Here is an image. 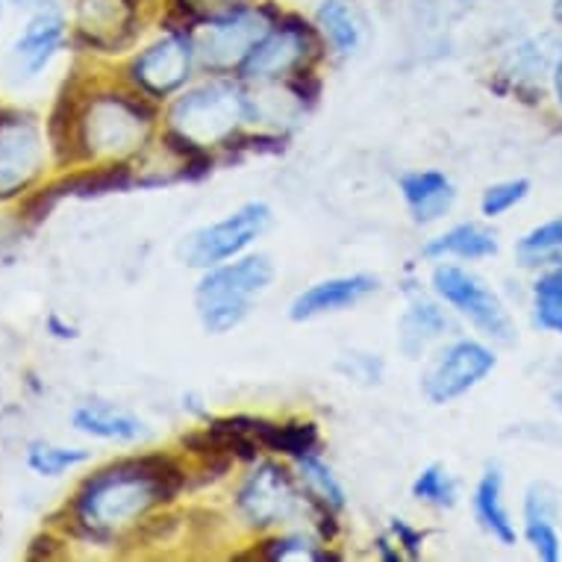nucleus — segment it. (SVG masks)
<instances>
[{"label":"nucleus","mask_w":562,"mask_h":562,"mask_svg":"<svg viewBox=\"0 0 562 562\" xmlns=\"http://www.w3.org/2000/svg\"><path fill=\"white\" fill-rule=\"evenodd\" d=\"M133 183V168L124 162H112V166L94 168V171H83V175L68 177L65 183L54 186L56 194H106L127 189Z\"/></svg>","instance_id":"5701e85b"},{"label":"nucleus","mask_w":562,"mask_h":562,"mask_svg":"<svg viewBox=\"0 0 562 562\" xmlns=\"http://www.w3.org/2000/svg\"><path fill=\"white\" fill-rule=\"evenodd\" d=\"M315 47H318V42H315L313 27L306 21H280L245 56V63L239 65L241 77H248V80H268V77L295 75V71L306 68L310 59L318 56Z\"/></svg>","instance_id":"20e7f679"},{"label":"nucleus","mask_w":562,"mask_h":562,"mask_svg":"<svg viewBox=\"0 0 562 562\" xmlns=\"http://www.w3.org/2000/svg\"><path fill=\"white\" fill-rule=\"evenodd\" d=\"M495 366H498V360L486 345L462 339L445 350L442 357L427 369L422 386L434 404H451L460 395H465L469 389L477 386Z\"/></svg>","instance_id":"423d86ee"},{"label":"nucleus","mask_w":562,"mask_h":562,"mask_svg":"<svg viewBox=\"0 0 562 562\" xmlns=\"http://www.w3.org/2000/svg\"><path fill=\"white\" fill-rule=\"evenodd\" d=\"M401 192H404L409 210H413L415 222L430 224L442 218L453 203V186L451 180L439 171H418V175H406L401 180Z\"/></svg>","instance_id":"2eb2a0df"},{"label":"nucleus","mask_w":562,"mask_h":562,"mask_svg":"<svg viewBox=\"0 0 562 562\" xmlns=\"http://www.w3.org/2000/svg\"><path fill=\"white\" fill-rule=\"evenodd\" d=\"M42 168V136L33 121L0 119V198L27 189Z\"/></svg>","instance_id":"9d476101"},{"label":"nucleus","mask_w":562,"mask_h":562,"mask_svg":"<svg viewBox=\"0 0 562 562\" xmlns=\"http://www.w3.org/2000/svg\"><path fill=\"white\" fill-rule=\"evenodd\" d=\"M186 3H192L198 12H203L206 7H215V10H222V12H231V10H236V7H245L241 0H186Z\"/></svg>","instance_id":"f704fd0d"},{"label":"nucleus","mask_w":562,"mask_h":562,"mask_svg":"<svg viewBox=\"0 0 562 562\" xmlns=\"http://www.w3.org/2000/svg\"><path fill=\"white\" fill-rule=\"evenodd\" d=\"M136 0H86L80 10V27L98 47H121L133 38Z\"/></svg>","instance_id":"4468645a"},{"label":"nucleus","mask_w":562,"mask_h":562,"mask_svg":"<svg viewBox=\"0 0 562 562\" xmlns=\"http://www.w3.org/2000/svg\"><path fill=\"white\" fill-rule=\"evenodd\" d=\"M527 194H530V183L527 180H507V183L488 186L486 194H483V215L498 218V215L509 213L513 206L525 201Z\"/></svg>","instance_id":"c756f323"},{"label":"nucleus","mask_w":562,"mask_h":562,"mask_svg":"<svg viewBox=\"0 0 562 562\" xmlns=\"http://www.w3.org/2000/svg\"><path fill=\"white\" fill-rule=\"evenodd\" d=\"M274 277L268 257H245L233 266L215 268L198 283V313L210 333H227L248 318L250 304L266 292Z\"/></svg>","instance_id":"f03ea898"},{"label":"nucleus","mask_w":562,"mask_h":562,"mask_svg":"<svg viewBox=\"0 0 562 562\" xmlns=\"http://www.w3.org/2000/svg\"><path fill=\"white\" fill-rule=\"evenodd\" d=\"M392 530H395L397 536V544H404L409 557H418V553H422V533H418V530H413V527L406 525V521H401V518H395Z\"/></svg>","instance_id":"473e14b6"},{"label":"nucleus","mask_w":562,"mask_h":562,"mask_svg":"<svg viewBox=\"0 0 562 562\" xmlns=\"http://www.w3.org/2000/svg\"><path fill=\"white\" fill-rule=\"evenodd\" d=\"M445 327H448V322H445V315L434 304H415L404 318V341L401 345H404L406 353H418Z\"/></svg>","instance_id":"a878e982"},{"label":"nucleus","mask_w":562,"mask_h":562,"mask_svg":"<svg viewBox=\"0 0 562 562\" xmlns=\"http://www.w3.org/2000/svg\"><path fill=\"white\" fill-rule=\"evenodd\" d=\"M557 94H560V103H562V54H560V63H557Z\"/></svg>","instance_id":"e433bc0d"},{"label":"nucleus","mask_w":562,"mask_h":562,"mask_svg":"<svg viewBox=\"0 0 562 562\" xmlns=\"http://www.w3.org/2000/svg\"><path fill=\"white\" fill-rule=\"evenodd\" d=\"M553 404H557V409L562 413V383L557 389H553Z\"/></svg>","instance_id":"4c0bfd02"},{"label":"nucleus","mask_w":562,"mask_h":562,"mask_svg":"<svg viewBox=\"0 0 562 562\" xmlns=\"http://www.w3.org/2000/svg\"><path fill=\"white\" fill-rule=\"evenodd\" d=\"M245 112V101L241 94L227 83L203 86L198 92L186 94L183 101H177L175 112H171V121L175 127L186 136H192L198 142V133H201L203 121H210V133L206 138H227L231 130H236V121L241 119Z\"/></svg>","instance_id":"1a4fd4ad"},{"label":"nucleus","mask_w":562,"mask_h":562,"mask_svg":"<svg viewBox=\"0 0 562 562\" xmlns=\"http://www.w3.org/2000/svg\"><path fill=\"white\" fill-rule=\"evenodd\" d=\"M186 486V471L171 457H138L98 471L77 495V521L92 536L130 525L150 507L168 504Z\"/></svg>","instance_id":"f257e3e1"},{"label":"nucleus","mask_w":562,"mask_h":562,"mask_svg":"<svg viewBox=\"0 0 562 562\" xmlns=\"http://www.w3.org/2000/svg\"><path fill=\"white\" fill-rule=\"evenodd\" d=\"M518 262L521 266H548V262H560L562 257V218L536 227L518 241Z\"/></svg>","instance_id":"393cba45"},{"label":"nucleus","mask_w":562,"mask_h":562,"mask_svg":"<svg viewBox=\"0 0 562 562\" xmlns=\"http://www.w3.org/2000/svg\"><path fill=\"white\" fill-rule=\"evenodd\" d=\"M474 509L480 525L495 536L501 544H516V525L504 507V477L498 469H488L474 492Z\"/></svg>","instance_id":"6ab92c4d"},{"label":"nucleus","mask_w":562,"mask_h":562,"mask_svg":"<svg viewBox=\"0 0 562 562\" xmlns=\"http://www.w3.org/2000/svg\"><path fill=\"white\" fill-rule=\"evenodd\" d=\"M54 539L50 536H38L36 542L30 544V557L33 560H54V557H59L63 551H54Z\"/></svg>","instance_id":"72a5a7b5"},{"label":"nucleus","mask_w":562,"mask_h":562,"mask_svg":"<svg viewBox=\"0 0 562 562\" xmlns=\"http://www.w3.org/2000/svg\"><path fill=\"white\" fill-rule=\"evenodd\" d=\"M553 518H557V507H553V498L548 495V488H530L525 501V533L536 557L544 562H557L562 553V542Z\"/></svg>","instance_id":"dca6fc26"},{"label":"nucleus","mask_w":562,"mask_h":562,"mask_svg":"<svg viewBox=\"0 0 562 562\" xmlns=\"http://www.w3.org/2000/svg\"><path fill=\"white\" fill-rule=\"evenodd\" d=\"M536 324L548 333L562 336V262L548 268L533 286Z\"/></svg>","instance_id":"b1692460"},{"label":"nucleus","mask_w":562,"mask_h":562,"mask_svg":"<svg viewBox=\"0 0 562 562\" xmlns=\"http://www.w3.org/2000/svg\"><path fill=\"white\" fill-rule=\"evenodd\" d=\"M150 115H154L150 106H145L142 101H130L124 94L94 101L83 115L86 154L92 157L94 145L106 150L130 148L138 138V133L145 130Z\"/></svg>","instance_id":"6e6552de"},{"label":"nucleus","mask_w":562,"mask_h":562,"mask_svg":"<svg viewBox=\"0 0 562 562\" xmlns=\"http://www.w3.org/2000/svg\"><path fill=\"white\" fill-rule=\"evenodd\" d=\"M427 257H442V254H453L462 259H483L498 254V239L495 233L486 231L483 224H460L445 236L434 239L425 248Z\"/></svg>","instance_id":"412c9836"},{"label":"nucleus","mask_w":562,"mask_h":562,"mask_svg":"<svg viewBox=\"0 0 562 562\" xmlns=\"http://www.w3.org/2000/svg\"><path fill=\"white\" fill-rule=\"evenodd\" d=\"M177 527H180V521H177V516H154V518H145L142 521V536L148 539V542H168L171 536L177 533Z\"/></svg>","instance_id":"2f4dec72"},{"label":"nucleus","mask_w":562,"mask_h":562,"mask_svg":"<svg viewBox=\"0 0 562 562\" xmlns=\"http://www.w3.org/2000/svg\"><path fill=\"white\" fill-rule=\"evenodd\" d=\"M63 15L56 10H42L36 19L30 21L24 36L15 45V54L24 63L27 75H38L50 63V56L63 45Z\"/></svg>","instance_id":"f3484780"},{"label":"nucleus","mask_w":562,"mask_h":562,"mask_svg":"<svg viewBox=\"0 0 562 562\" xmlns=\"http://www.w3.org/2000/svg\"><path fill=\"white\" fill-rule=\"evenodd\" d=\"M89 460V451H68V448H54V445L33 442L27 453V465L42 477H56L63 474L71 465H80V462Z\"/></svg>","instance_id":"bb28decb"},{"label":"nucleus","mask_w":562,"mask_h":562,"mask_svg":"<svg viewBox=\"0 0 562 562\" xmlns=\"http://www.w3.org/2000/svg\"><path fill=\"white\" fill-rule=\"evenodd\" d=\"M434 286L453 310H460L477 330L486 333L488 339L501 341V345H509L516 339V324L498 295L483 286V280L457 266H439L434 274Z\"/></svg>","instance_id":"7ed1b4c3"},{"label":"nucleus","mask_w":562,"mask_h":562,"mask_svg":"<svg viewBox=\"0 0 562 562\" xmlns=\"http://www.w3.org/2000/svg\"><path fill=\"white\" fill-rule=\"evenodd\" d=\"M413 495L418 501L436 504V507H453L457 504V483H453L451 474L442 465H430L413 483Z\"/></svg>","instance_id":"cd10ccee"},{"label":"nucleus","mask_w":562,"mask_h":562,"mask_svg":"<svg viewBox=\"0 0 562 562\" xmlns=\"http://www.w3.org/2000/svg\"><path fill=\"white\" fill-rule=\"evenodd\" d=\"M47 330L54 333L56 339H75V336H77L75 327H68V324H63V322H59V318H56V315H50V318H47Z\"/></svg>","instance_id":"c9c22d12"},{"label":"nucleus","mask_w":562,"mask_h":562,"mask_svg":"<svg viewBox=\"0 0 562 562\" xmlns=\"http://www.w3.org/2000/svg\"><path fill=\"white\" fill-rule=\"evenodd\" d=\"M318 27L327 36L336 54H353L360 47V21L345 0H324L318 7Z\"/></svg>","instance_id":"4be33fe9"},{"label":"nucleus","mask_w":562,"mask_h":562,"mask_svg":"<svg viewBox=\"0 0 562 562\" xmlns=\"http://www.w3.org/2000/svg\"><path fill=\"white\" fill-rule=\"evenodd\" d=\"M301 474H304L310 492H313L315 498H322L327 507L339 509L341 504H345V488L336 483L330 469H327L322 460H315L313 453H310V457H301Z\"/></svg>","instance_id":"c85d7f7f"},{"label":"nucleus","mask_w":562,"mask_h":562,"mask_svg":"<svg viewBox=\"0 0 562 562\" xmlns=\"http://www.w3.org/2000/svg\"><path fill=\"white\" fill-rule=\"evenodd\" d=\"M75 427L83 434H92L98 439H119V442H133L145 436V425L136 415L121 413L106 404H86L75 413Z\"/></svg>","instance_id":"aec40b11"},{"label":"nucleus","mask_w":562,"mask_h":562,"mask_svg":"<svg viewBox=\"0 0 562 562\" xmlns=\"http://www.w3.org/2000/svg\"><path fill=\"white\" fill-rule=\"evenodd\" d=\"M268 30H271V24H268L266 15L257 10L236 7V10L231 12H222V15L206 27V36H203V63L210 65V68H215V71L241 65L245 63V56L257 47V42L266 36Z\"/></svg>","instance_id":"0eeeda50"},{"label":"nucleus","mask_w":562,"mask_h":562,"mask_svg":"<svg viewBox=\"0 0 562 562\" xmlns=\"http://www.w3.org/2000/svg\"><path fill=\"white\" fill-rule=\"evenodd\" d=\"M374 289H378V280L369 274L324 280L318 286L306 289L304 295H297L289 315L295 322H310V318H318L324 313H339V310L360 304L362 297H369Z\"/></svg>","instance_id":"ddd939ff"},{"label":"nucleus","mask_w":562,"mask_h":562,"mask_svg":"<svg viewBox=\"0 0 562 562\" xmlns=\"http://www.w3.org/2000/svg\"><path fill=\"white\" fill-rule=\"evenodd\" d=\"M248 427L259 448L289 453V457H310L318 445V427L313 422H289V425H271L266 418H248Z\"/></svg>","instance_id":"a211bd4d"},{"label":"nucleus","mask_w":562,"mask_h":562,"mask_svg":"<svg viewBox=\"0 0 562 562\" xmlns=\"http://www.w3.org/2000/svg\"><path fill=\"white\" fill-rule=\"evenodd\" d=\"M295 486L286 469L280 465H259L239 492L241 516L248 518L254 527H271L277 521L292 516L295 509Z\"/></svg>","instance_id":"9b49d317"},{"label":"nucleus","mask_w":562,"mask_h":562,"mask_svg":"<svg viewBox=\"0 0 562 562\" xmlns=\"http://www.w3.org/2000/svg\"><path fill=\"white\" fill-rule=\"evenodd\" d=\"M271 224V210L266 203H245L241 210L227 215L224 222L203 227L186 245V262L192 268H213L224 259L236 257L259 239Z\"/></svg>","instance_id":"39448f33"},{"label":"nucleus","mask_w":562,"mask_h":562,"mask_svg":"<svg viewBox=\"0 0 562 562\" xmlns=\"http://www.w3.org/2000/svg\"><path fill=\"white\" fill-rule=\"evenodd\" d=\"M192 42L186 33H171L159 45L148 47L133 63V80L154 98H166L186 83L192 68Z\"/></svg>","instance_id":"f8f14e48"},{"label":"nucleus","mask_w":562,"mask_h":562,"mask_svg":"<svg viewBox=\"0 0 562 562\" xmlns=\"http://www.w3.org/2000/svg\"><path fill=\"white\" fill-rule=\"evenodd\" d=\"M266 560H289V557H310V560H336L333 553L313 551V544L301 539V536H289V539H277L262 548Z\"/></svg>","instance_id":"7c9ffc66"}]
</instances>
